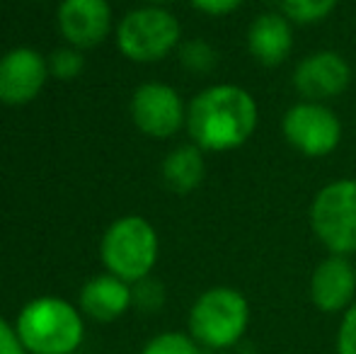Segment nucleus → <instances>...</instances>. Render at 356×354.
I'll list each match as a JSON object with an SVG mask.
<instances>
[{
    "mask_svg": "<svg viewBox=\"0 0 356 354\" xmlns=\"http://www.w3.org/2000/svg\"><path fill=\"white\" fill-rule=\"evenodd\" d=\"M257 127V99L233 83L204 88L187 107V131L204 153L235 151L252 138Z\"/></svg>",
    "mask_w": 356,
    "mask_h": 354,
    "instance_id": "1",
    "label": "nucleus"
},
{
    "mask_svg": "<svg viewBox=\"0 0 356 354\" xmlns=\"http://www.w3.org/2000/svg\"><path fill=\"white\" fill-rule=\"evenodd\" d=\"M250 301L233 287H211L194 298L189 308V335L204 350L230 352L245 340L250 330Z\"/></svg>",
    "mask_w": 356,
    "mask_h": 354,
    "instance_id": "2",
    "label": "nucleus"
},
{
    "mask_svg": "<svg viewBox=\"0 0 356 354\" xmlns=\"http://www.w3.org/2000/svg\"><path fill=\"white\" fill-rule=\"evenodd\" d=\"M15 330L29 354H73L83 345L80 311L61 296H39L24 303Z\"/></svg>",
    "mask_w": 356,
    "mask_h": 354,
    "instance_id": "3",
    "label": "nucleus"
},
{
    "mask_svg": "<svg viewBox=\"0 0 356 354\" xmlns=\"http://www.w3.org/2000/svg\"><path fill=\"white\" fill-rule=\"evenodd\" d=\"M99 255L109 274L136 284L153 272L160 255V238L153 223L143 216H122L104 231Z\"/></svg>",
    "mask_w": 356,
    "mask_h": 354,
    "instance_id": "4",
    "label": "nucleus"
},
{
    "mask_svg": "<svg viewBox=\"0 0 356 354\" xmlns=\"http://www.w3.org/2000/svg\"><path fill=\"white\" fill-rule=\"evenodd\" d=\"M310 231L327 255H356V179L339 177L318 189L310 202Z\"/></svg>",
    "mask_w": 356,
    "mask_h": 354,
    "instance_id": "5",
    "label": "nucleus"
},
{
    "mask_svg": "<svg viewBox=\"0 0 356 354\" xmlns=\"http://www.w3.org/2000/svg\"><path fill=\"white\" fill-rule=\"evenodd\" d=\"M182 24L160 5L136 8L122 17L117 27V47L129 61L155 63L179 49Z\"/></svg>",
    "mask_w": 356,
    "mask_h": 354,
    "instance_id": "6",
    "label": "nucleus"
},
{
    "mask_svg": "<svg viewBox=\"0 0 356 354\" xmlns=\"http://www.w3.org/2000/svg\"><path fill=\"white\" fill-rule=\"evenodd\" d=\"M284 141L305 158H327L342 141V122L325 102L291 104L282 119Z\"/></svg>",
    "mask_w": 356,
    "mask_h": 354,
    "instance_id": "7",
    "label": "nucleus"
},
{
    "mask_svg": "<svg viewBox=\"0 0 356 354\" xmlns=\"http://www.w3.org/2000/svg\"><path fill=\"white\" fill-rule=\"evenodd\" d=\"M131 119L145 136L170 138L187 127V107L172 86L150 81L131 95Z\"/></svg>",
    "mask_w": 356,
    "mask_h": 354,
    "instance_id": "8",
    "label": "nucleus"
},
{
    "mask_svg": "<svg viewBox=\"0 0 356 354\" xmlns=\"http://www.w3.org/2000/svg\"><path fill=\"white\" fill-rule=\"evenodd\" d=\"M291 83L303 99L327 104L330 99H337L352 86V66L339 51L318 49L300 58Z\"/></svg>",
    "mask_w": 356,
    "mask_h": 354,
    "instance_id": "9",
    "label": "nucleus"
},
{
    "mask_svg": "<svg viewBox=\"0 0 356 354\" xmlns=\"http://www.w3.org/2000/svg\"><path fill=\"white\" fill-rule=\"evenodd\" d=\"M310 303L325 316H342L356 303V265L352 257L327 255L318 262L308 284Z\"/></svg>",
    "mask_w": 356,
    "mask_h": 354,
    "instance_id": "10",
    "label": "nucleus"
},
{
    "mask_svg": "<svg viewBox=\"0 0 356 354\" xmlns=\"http://www.w3.org/2000/svg\"><path fill=\"white\" fill-rule=\"evenodd\" d=\"M49 63L37 49L17 47L0 56V102L27 104L42 92Z\"/></svg>",
    "mask_w": 356,
    "mask_h": 354,
    "instance_id": "11",
    "label": "nucleus"
},
{
    "mask_svg": "<svg viewBox=\"0 0 356 354\" xmlns=\"http://www.w3.org/2000/svg\"><path fill=\"white\" fill-rule=\"evenodd\" d=\"M58 27L71 47H97L112 29V5L107 0H61Z\"/></svg>",
    "mask_w": 356,
    "mask_h": 354,
    "instance_id": "12",
    "label": "nucleus"
},
{
    "mask_svg": "<svg viewBox=\"0 0 356 354\" xmlns=\"http://www.w3.org/2000/svg\"><path fill=\"white\" fill-rule=\"evenodd\" d=\"M293 44V22L282 10L257 15L248 27V51L264 68H277L289 61Z\"/></svg>",
    "mask_w": 356,
    "mask_h": 354,
    "instance_id": "13",
    "label": "nucleus"
},
{
    "mask_svg": "<svg viewBox=\"0 0 356 354\" xmlns=\"http://www.w3.org/2000/svg\"><path fill=\"white\" fill-rule=\"evenodd\" d=\"M134 306V289L114 274H97L85 282L80 291V308L97 323H112Z\"/></svg>",
    "mask_w": 356,
    "mask_h": 354,
    "instance_id": "14",
    "label": "nucleus"
},
{
    "mask_svg": "<svg viewBox=\"0 0 356 354\" xmlns=\"http://www.w3.org/2000/svg\"><path fill=\"white\" fill-rule=\"evenodd\" d=\"M163 179L175 194H189L207 177V161L204 151L197 143H182L172 148L163 161Z\"/></svg>",
    "mask_w": 356,
    "mask_h": 354,
    "instance_id": "15",
    "label": "nucleus"
},
{
    "mask_svg": "<svg viewBox=\"0 0 356 354\" xmlns=\"http://www.w3.org/2000/svg\"><path fill=\"white\" fill-rule=\"evenodd\" d=\"M179 63L187 68L189 73H197V76H207L218 66V51L207 42V39H187V42L179 44L177 49Z\"/></svg>",
    "mask_w": 356,
    "mask_h": 354,
    "instance_id": "16",
    "label": "nucleus"
},
{
    "mask_svg": "<svg viewBox=\"0 0 356 354\" xmlns=\"http://www.w3.org/2000/svg\"><path fill=\"white\" fill-rule=\"evenodd\" d=\"M279 5L293 24H318L334 13L339 0H279Z\"/></svg>",
    "mask_w": 356,
    "mask_h": 354,
    "instance_id": "17",
    "label": "nucleus"
},
{
    "mask_svg": "<svg viewBox=\"0 0 356 354\" xmlns=\"http://www.w3.org/2000/svg\"><path fill=\"white\" fill-rule=\"evenodd\" d=\"M141 354H204V347L189 332L165 330L150 337Z\"/></svg>",
    "mask_w": 356,
    "mask_h": 354,
    "instance_id": "18",
    "label": "nucleus"
},
{
    "mask_svg": "<svg viewBox=\"0 0 356 354\" xmlns=\"http://www.w3.org/2000/svg\"><path fill=\"white\" fill-rule=\"evenodd\" d=\"M134 289V306L145 313H155L165 303V287L153 277H145L141 282L131 284Z\"/></svg>",
    "mask_w": 356,
    "mask_h": 354,
    "instance_id": "19",
    "label": "nucleus"
},
{
    "mask_svg": "<svg viewBox=\"0 0 356 354\" xmlns=\"http://www.w3.org/2000/svg\"><path fill=\"white\" fill-rule=\"evenodd\" d=\"M85 68V58L80 54V49L68 47V49H58L56 54L49 61V71L58 78V81H73L83 73Z\"/></svg>",
    "mask_w": 356,
    "mask_h": 354,
    "instance_id": "20",
    "label": "nucleus"
},
{
    "mask_svg": "<svg viewBox=\"0 0 356 354\" xmlns=\"http://www.w3.org/2000/svg\"><path fill=\"white\" fill-rule=\"evenodd\" d=\"M334 354H356V303L342 313L334 335Z\"/></svg>",
    "mask_w": 356,
    "mask_h": 354,
    "instance_id": "21",
    "label": "nucleus"
},
{
    "mask_svg": "<svg viewBox=\"0 0 356 354\" xmlns=\"http://www.w3.org/2000/svg\"><path fill=\"white\" fill-rule=\"evenodd\" d=\"M189 3L202 15H209V17H225V15H233L235 10L243 8L245 0H189Z\"/></svg>",
    "mask_w": 356,
    "mask_h": 354,
    "instance_id": "22",
    "label": "nucleus"
},
{
    "mask_svg": "<svg viewBox=\"0 0 356 354\" xmlns=\"http://www.w3.org/2000/svg\"><path fill=\"white\" fill-rule=\"evenodd\" d=\"M27 350L19 342V335L3 316H0V354H24Z\"/></svg>",
    "mask_w": 356,
    "mask_h": 354,
    "instance_id": "23",
    "label": "nucleus"
},
{
    "mask_svg": "<svg viewBox=\"0 0 356 354\" xmlns=\"http://www.w3.org/2000/svg\"><path fill=\"white\" fill-rule=\"evenodd\" d=\"M150 5H160V8H165L168 3H175V0H148Z\"/></svg>",
    "mask_w": 356,
    "mask_h": 354,
    "instance_id": "24",
    "label": "nucleus"
},
{
    "mask_svg": "<svg viewBox=\"0 0 356 354\" xmlns=\"http://www.w3.org/2000/svg\"><path fill=\"white\" fill-rule=\"evenodd\" d=\"M218 354H230V352H218Z\"/></svg>",
    "mask_w": 356,
    "mask_h": 354,
    "instance_id": "25",
    "label": "nucleus"
}]
</instances>
